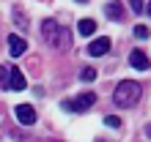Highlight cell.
I'll list each match as a JSON object with an SVG mask.
<instances>
[{
  "instance_id": "6da1fadb",
  "label": "cell",
  "mask_w": 151,
  "mask_h": 142,
  "mask_svg": "<svg viewBox=\"0 0 151 142\" xmlns=\"http://www.w3.org/2000/svg\"><path fill=\"white\" fill-rule=\"evenodd\" d=\"M140 96H143V87H140L137 82H132V79H127V82H121L118 87H115L113 101L118 107H135L140 101Z\"/></svg>"
},
{
  "instance_id": "7a4b0ae2",
  "label": "cell",
  "mask_w": 151,
  "mask_h": 142,
  "mask_svg": "<svg viewBox=\"0 0 151 142\" xmlns=\"http://www.w3.org/2000/svg\"><path fill=\"white\" fill-rule=\"evenodd\" d=\"M63 28L55 22V19H44L41 22V33H44V38H47L50 47H66L69 38H66V33H60Z\"/></svg>"
},
{
  "instance_id": "3957f363",
  "label": "cell",
  "mask_w": 151,
  "mask_h": 142,
  "mask_svg": "<svg viewBox=\"0 0 151 142\" xmlns=\"http://www.w3.org/2000/svg\"><path fill=\"white\" fill-rule=\"evenodd\" d=\"M93 101H96V93H80V99L77 101H63L60 107H63L66 112H85V109H91L93 107Z\"/></svg>"
},
{
  "instance_id": "277c9868",
  "label": "cell",
  "mask_w": 151,
  "mask_h": 142,
  "mask_svg": "<svg viewBox=\"0 0 151 142\" xmlns=\"http://www.w3.org/2000/svg\"><path fill=\"white\" fill-rule=\"evenodd\" d=\"M14 115H17V120H19L22 126H33V123H36V109H33L30 104H17Z\"/></svg>"
},
{
  "instance_id": "5b68a950",
  "label": "cell",
  "mask_w": 151,
  "mask_h": 142,
  "mask_svg": "<svg viewBox=\"0 0 151 142\" xmlns=\"http://www.w3.org/2000/svg\"><path fill=\"white\" fill-rule=\"evenodd\" d=\"M25 52H28V41H25L22 36L11 33V36H8V55H11V58H19V55H25Z\"/></svg>"
},
{
  "instance_id": "8992f818",
  "label": "cell",
  "mask_w": 151,
  "mask_h": 142,
  "mask_svg": "<svg viewBox=\"0 0 151 142\" xmlns=\"http://www.w3.org/2000/svg\"><path fill=\"white\" fill-rule=\"evenodd\" d=\"M129 66L137 68V71H148L151 60H148V55H146L143 49H132V52H129Z\"/></svg>"
},
{
  "instance_id": "52a82bcc",
  "label": "cell",
  "mask_w": 151,
  "mask_h": 142,
  "mask_svg": "<svg viewBox=\"0 0 151 142\" xmlns=\"http://www.w3.org/2000/svg\"><path fill=\"white\" fill-rule=\"evenodd\" d=\"M110 52V38H93L91 41V47H88V55H93V58H102V55H107Z\"/></svg>"
},
{
  "instance_id": "ba28073f",
  "label": "cell",
  "mask_w": 151,
  "mask_h": 142,
  "mask_svg": "<svg viewBox=\"0 0 151 142\" xmlns=\"http://www.w3.org/2000/svg\"><path fill=\"white\" fill-rule=\"evenodd\" d=\"M6 85L11 87V90H25V85H28V82H25V74H22V71L14 68V71H8V82Z\"/></svg>"
},
{
  "instance_id": "9c48e42d",
  "label": "cell",
  "mask_w": 151,
  "mask_h": 142,
  "mask_svg": "<svg viewBox=\"0 0 151 142\" xmlns=\"http://www.w3.org/2000/svg\"><path fill=\"white\" fill-rule=\"evenodd\" d=\"M93 30H96V22H93V19H80V22H77V33H80V36H91Z\"/></svg>"
},
{
  "instance_id": "30bf717a",
  "label": "cell",
  "mask_w": 151,
  "mask_h": 142,
  "mask_svg": "<svg viewBox=\"0 0 151 142\" xmlns=\"http://www.w3.org/2000/svg\"><path fill=\"white\" fill-rule=\"evenodd\" d=\"M107 16L118 19V16H121V6H118V3H110V6H107Z\"/></svg>"
},
{
  "instance_id": "8fae6325",
  "label": "cell",
  "mask_w": 151,
  "mask_h": 142,
  "mask_svg": "<svg viewBox=\"0 0 151 142\" xmlns=\"http://www.w3.org/2000/svg\"><path fill=\"white\" fill-rule=\"evenodd\" d=\"M80 77H83V82H93V79H96V71L93 68H83V74H80Z\"/></svg>"
},
{
  "instance_id": "7c38bea8",
  "label": "cell",
  "mask_w": 151,
  "mask_h": 142,
  "mask_svg": "<svg viewBox=\"0 0 151 142\" xmlns=\"http://www.w3.org/2000/svg\"><path fill=\"white\" fill-rule=\"evenodd\" d=\"M135 38H148V28L146 25H137L135 28Z\"/></svg>"
},
{
  "instance_id": "4fadbf2b",
  "label": "cell",
  "mask_w": 151,
  "mask_h": 142,
  "mask_svg": "<svg viewBox=\"0 0 151 142\" xmlns=\"http://www.w3.org/2000/svg\"><path fill=\"white\" fill-rule=\"evenodd\" d=\"M104 123H107L110 129H118V126H121V120L115 118V115H107V118H104Z\"/></svg>"
},
{
  "instance_id": "5bb4252c",
  "label": "cell",
  "mask_w": 151,
  "mask_h": 142,
  "mask_svg": "<svg viewBox=\"0 0 151 142\" xmlns=\"http://www.w3.org/2000/svg\"><path fill=\"white\" fill-rule=\"evenodd\" d=\"M129 6H132V11H135V14H143V11H146V6L140 3V0H132Z\"/></svg>"
},
{
  "instance_id": "9a60e30c",
  "label": "cell",
  "mask_w": 151,
  "mask_h": 142,
  "mask_svg": "<svg viewBox=\"0 0 151 142\" xmlns=\"http://www.w3.org/2000/svg\"><path fill=\"white\" fill-rule=\"evenodd\" d=\"M6 82H8V68L0 66V85H6Z\"/></svg>"
},
{
  "instance_id": "2e32d148",
  "label": "cell",
  "mask_w": 151,
  "mask_h": 142,
  "mask_svg": "<svg viewBox=\"0 0 151 142\" xmlns=\"http://www.w3.org/2000/svg\"><path fill=\"white\" fill-rule=\"evenodd\" d=\"M146 11H148V14H151V3H146Z\"/></svg>"
},
{
  "instance_id": "e0dca14e",
  "label": "cell",
  "mask_w": 151,
  "mask_h": 142,
  "mask_svg": "<svg viewBox=\"0 0 151 142\" xmlns=\"http://www.w3.org/2000/svg\"><path fill=\"white\" fill-rule=\"evenodd\" d=\"M148 137H151V126H148Z\"/></svg>"
}]
</instances>
